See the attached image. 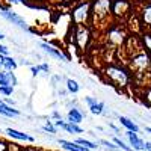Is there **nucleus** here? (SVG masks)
I'll return each instance as SVG.
<instances>
[{"mask_svg": "<svg viewBox=\"0 0 151 151\" xmlns=\"http://www.w3.org/2000/svg\"><path fill=\"white\" fill-rule=\"evenodd\" d=\"M112 0H92V21L91 26H98L100 29L109 27L112 23Z\"/></svg>", "mask_w": 151, "mask_h": 151, "instance_id": "f257e3e1", "label": "nucleus"}, {"mask_svg": "<svg viewBox=\"0 0 151 151\" xmlns=\"http://www.w3.org/2000/svg\"><path fill=\"white\" fill-rule=\"evenodd\" d=\"M103 74L104 77L107 79V82L115 86V88H119V89H122V88H129L130 83H132V74L130 71L122 67V65H118V64H109L104 67L103 70Z\"/></svg>", "mask_w": 151, "mask_h": 151, "instance_id": "f03ea898", "label": "nucleus"}, {"mask_svg": "<svg viewBox=\"0 0 151 151\" xmlns=\"http://www.w3.org/2000/svg\"><path fill=\"white\" fill-rule=\"evenodd\" d=\"M71 21L74 26H91L92 21V2L83 0L71 9Z\"/></svg>", "mask_w": 151, "mask_h": 151, "instance_id": "7ed1b4c3", "label": "nucleus"}, {"mask_svg": "<svg viewBox=\"0 0 151 151\" xmlns=\"http://www.w3.org/2000/svg\"><path fill=\"white\" fill-rule=\"evenodd\" d=\"M92 40L91 26H74L73 27V42L79 52H85Z\"/></svg>", "mask_w": 151, "mask_h": 151, "instance_id": "20e7f679", "label": "nucleus"}, {"mask_svg": "<svg viewBox=\"0 0 151 151\" xmlns=\"http://www.w3.org/2000/svg\"><path fill=\"white\" fill-rule=\"evenodd\" d=\"M129 65H130V70L134 71V74H144L151 67V56L147 50L145 52L139 50V52H136L130 56Z\"/></svg>", "mask_w": 151, "mask_h": 151, "instance_id": "39448f33", "label": "nucleus"}, {"mask_svg": "<svg viewBox=\"0 0 151 151\" xmlns=\"http://www.w3.org/2000/svg\"><path fill=\"white\" fill-rule=\"evenodd\" d=\"M107 42L113 47H122L125 44V41H127V32L124 30V27L118 26V24H113V26L107 27Z\"/></svg>", "mask_w": 151, "mask_h": 151, "instance_id": "423d86ee", "label": "nucleus"}, {"mask_svg": "<svg viewBox=\"0 0 151 151\" xmlns=\"http://www.w3.org/2000/svg\"><path fill=\"white\" fill-rule=\"evenodd\" d=\"M133 2L132 0H112V14L115 20L125 18L132 11Z\"/></svg>", "mask_w": 151, "mask_h": 151, "instance_id": "0eeeda50", "label": "nucleus"}, {"mask_svg": "<svg viewBox=\"0 0 151 151\" xmlns=\"http://www.w3.org/2000/svg\"><path fill=\"white\" fill-rule=\"evenodd\" d=\"M0 15H2L6 21L15 24L17 27H20V29H23V30H27V29H29L26 20H24L21 15H18L17 12H12V11L9 9V6H3L2 3H0Z\"/></svg>", "mask_w": 151, "mask_h": 151, "instance_id": "6e6552de", "label": "nucleus"}, {"mask_svg": "<svg viewBox=\"0 0 151 151\" xmlns=\"http://www.w3.org/2000/svg\"><path fill=\"white\" fill-rule=\"evenodd\" d=\"M40 47L44 50V52L47 53V55H50L52 58H55V59H59V60H62V62H70V58L62 52L60 48H56V47H53L52 44H48V42H41L40 44Z\"/></svg>", "mask_w": 151, "mask_h": 151, "instance_id": "1a4fd4ad", "label": "nucleus"}, {"mask_svg": "<svg viewBox=\"0 0 151 151\" xmlns=\"http://www.w3.org/2000/svg\"><path fill=\"white\" fill-rule=\"evenodd\" d=\"M139 21L141 26L145 29H151V3L142 5L139 11Z\"/></svg>", "mask_w": 151, "mask_h": 151, "instance_id": "9d476101", "label": "nucleus"}, {"mask_svg": "<svg viewBox=\"0 0 151 151\" xmlns=\"http://www.w3.org/2000/svg\"><path fill=\"white\" fill-rule=\"evenodd\" d=\"M127 139H129V142H130V145L133 147V150H136V151H142L144 148H145V142L141 139L139 136H137V133L136 132H132V130H127Z\"/></svg>", "mask_w": 151, "mask_h": 151, "instance_id": "9b49d317", "label": "nucleus"}, {"mask_svg": "<svg viewBox=\"0 0 151 151\" xmlns=\"http://www.w3.org/2000/svg\"><path fill=\"white\" fill-rule=\"evenodd\" d=\"M58 144L64 148V150H67V151H92V150H89V148H86V147L77 144L76 141H74V142H70V141H65V139H59Z\"/></svg>", "mask_w": 151, "mask_h": 151, "instance_id": "f8f14e48", "label": "nucleus"}, {"mask_svg": "<svg viewBox=\"0 0 151 151\" xmlns=\"http://www.w3.org/2000/svg\"><path fill=\"white\" fill-rule=\"evenodd\" d=\"M6 133L12 137V139H17V141H26V142H35V137L27 134V133H23L18 132L15 129H6Z\"/></svg>", "mask_w": 151, "mask_h": 151, "instance_id": "ddd939ff", "label": "nucleus"}, {"mask_svg": "<svg viewBox=\"0 0 151 151\" xmlns=\"http://www.w3.org/2000/svg\"><path fill=\"white\" fill-rule=\"evenodd\" d=\"M0 115H3V116H18L20 115V110L15 109L14 106H9L6 101H3L2 104H0Z\"/></svg>", "mask_w": 151, "mask_h": 151, "instance_id": "4468645a", "label": "nucleus"}, {"mask_svg": "<svg viewBox=\"0 0 151 151\" xmlns=\"http://www.w3.org/2000/svg\"><path fill=\"white\" fill-rule=\"evenodd\" d=\"M68 121L70 122H76V124H80L83 121V113L79 107H71L68 110Z\"/></svg>", "mask_w": 151, "mask_h": 151, "instance_id": "2eb2a0df", "label": "nucleus"}, {"mask_svg": "<svg viewBox=\"0 0 151 151\" xmlns=\"http://www.w3.org/2000/svg\"><path fill=\"white\" fill-rule=\"evenodd\" d=\"M118 121H119V124L124 125V127L127 129V130H132V132L139 133V127H137V124H136L134 121H132L130 118H127V116H119Z\"/></svg>", "mask_w": 151, "mask_h": 151, "instance_id": "dca6fc26", "label": "nucleus"}, {"mask_svg": "<svg viewBox=\"0 0 151 151\" xmlns=\"http://www.w3.org/2000/svg\"><path fill=\"white\" fill-rule=\"evenodd\" d=\"M18 67L17 60L11 56H3V70H8V71H15Z\"/></svg>", "mask_w": 151, "mask_h": 151, "instance_id": "f3484780", "label": "nucleus"}, {"mask_svg": "<svg viewBox=\"0 0 151 151\" xmlns=\"http://www.w3.org/2000/svg\"><path fill=\"white\" fill-rule=\"evenodd\" d=\"M64 130L65 132H68V133H71V134H77V133H83V129L80 127L79 124H76V122H65V125H64Z\"/></svg>", "mask_w": 151, "mask_h": 151, "instance_id": "a211bd4d", "label": "nucleus"}, {"mask_svg": "<svg viewBox=\"0 0 151 151\" xmlns=\"http://www.w3.org/2000/svg\"><path fill=\"white\" fill-rule=\"evenodd\" d=\"M67 91L70 94H77L80 91V85L74 79H67Z\"/></svg>", "mask_w": 151, "mask_h": 151, "instance_id": "6ab92c4d", "label": "nucleus"}, {"mask_svg": "<svg viewBox=\"0 0 151 151\" xmlns=\"http://www.w3.org/2000/svg\"><path fill=\"white\" fill-rule=\"evenodd\" d=\"M89 112L94 115H103L104 113V103L103 101H97L95 104L89 106Z\"/></svg>", "mask_w": 151, "mask_h": 151, "instance_id": "aec40b11", "label": "nucleus"}, {"mask_svg": "<svg viewBox=\"0 0 151 151\" xmlns=\"http://www.w3.org/2000/svg\"><path fill=\"white\" fill-rule=\"evenodd\" d=\"M142 47L151 55V33H144L142 35Z\"/></svg>", "mask_w": 151, "mask_h": 151, "instance_id": "412c9836", "label": "nucleus"}, {"mask_svg": "<svg viewBox=\"0 0 151 151\" xmlns=\"http://www.w3.org/2000/svg\"><path fill=\"white\" fill-rule=\"evenodd\" d=\"M0 86H12L6 70H0Z\"/></svg>", "mask_w": 151, "mask_h": 151, "instance_id": "4be33fe9", "label": "nucleus"}, {"mask_svg": "<svg viewBox=\"0 0 151 151\" xmlns=\"http://www.w3.org/2000/svg\"><path fill=\"white\" fill-rule=\"evenodd\" d=\"M76 142L80 144V145H83V147H86V148H89V150H95V148L98 147L95 142H91V141H88V139H83V137H77V139H76Z\"/></svg>", "mask_w": 151, "mask_h": 151, "instance_id": "5701e85b", "label": "nucleus"}, {"mask_svg": "<svg viewBox=\"0 0 151 151\" xmlns=\"http://www.w3.org/2000/svg\"><path fill=\"white\" fill-rule=\"evenodd\" d=\"M112 141H113V142H115V144H116V145H118V147H119L121 150H124V151H133V147H129L127 144H124V141H121V139H119V137H116V136H115V137H113V139H112Z\"/></svg>", "mask_w": 151, "mask_h": 151, "instance_id": "b1692460", "label": "nucleus"}, {"mask_svg": "<svg viewBox=\"0 0 151 151\" xmlns=\"http://www.w3.org/2000/svg\"><path fill=\"white\" fill-rule=\"evenodd\" d=\"M100 144H101L103 147H106L107 150H110V151H115V150H116V147H118L113 141L110 142V141H106V139H101V141H100Z\"/></svg>", "mask_w": 151, "mask_h": 151, "instance_id": "393cba45", "label": "nucleus"}, {"mask_svg": "<svg viewBox=\"0 0 151 151\" xmlns=\"http://www.w3.org/2000/svg\"><path fill=\"white\" fill-rule=\"evenodd\" d=\"M42 130L47 132V133H50V134H55V133H56V127H55V125L50 122V121H47V122L42 125Z\"/></svg>", "mask_w": 151, "mask_h": 151, "instance_id": "a878e982", "label": "nucleus"}, {"mask_svg": "<svg viewBox=\"0 0 151 151\" xmlns=\"http://www.w3.org/2000/svg\"><path fill=\"white\" fill-rule=\"evenodd\" d=\"M14 92V86H0V94L5 95V97H9Z\"/></svg>", "mask_w": 151, "mask_h": 151, "instance_id": "bb28decb", "label": "nucleus"}, {"mask_svg": "<svg viewBox=\"0 0 151 151\" xmlns=\"http://www.w3.org/2000/svg\"><path fill=\"white\" fill-rule=\"evenodd\" d=\"M42 70H41V67L40 65H30V73H32V76L33 77H36L38 74H40Z\"/></svg>", "mask_w": 151, "mask_h": 151, "instance_id": "cd10ccee", "label": "nucleus"}, {"mask_svg": "<svg viewBox=\"0 0 151 151\" xmlns=\"http://www.w3.org/2000/svg\"><path fill=\"white\" fill-rule=\"evenodd\" d=\"M0 55L2 56H9V48L3 44H0Z\"/></svg>", "mask_w": 151, "mask_h": 151, "instance_id": "c85d7f7f", "label": "nucleus"}, {"mask_svg": "<svg viewBox=\"0 0 151 151\" xmlns=\"http://www.w3.org/2000/svg\"><path fill=\"white\" fill-rule=\"evenodd\" d=\"M0 151H9V144L3 139H0Z\"/></svg>", "mask_w": 151, "mask_h": 151, "instance_id": "c756f323", "label": "nucleus"}, {"mask_svg": "<svg viewBox=\"0 0 151 151\" xmlns=\"http://www.w3.org/2000/svg\"><path fill=\"white\" fill-rule=\"evenodd\" d=\"M85 103H86L88 106H92V104H95V103H97V100H95V98H92V97H85Z\"/></svg>", "mask_w": 151, "mask_h": 151, "instance_id": "7c9ffc66", "label": "nucleus"}, {"mask_svg": "<svg viewBox=\"0 0 151 151\" xmlns=\"http://www.w3.org/2000/svg\"><path fill=\"white\" fill-rule=\"evenodd\" d=\"M9 5H24L26 3V0H8Z\"/></svg>", "mask_w": 151, "mask_h": 151, "instance_id": "2f4dec72", "label": "nucleus"}, {"mask_svg": "<svg viewBox=\"0 0 151 151\" xmlns=\"http://www.w3.org/2000/svg\"><path fill=\"white\" fill-rule=\"evenodd\" d=\"M40 67H41L42 73H50V67H48V64H40Z\"/></svg>", "mask_w": 151, "mask_h": 151, "instance_id": "473e14b6", "label": "nucleus"}, {"mask_svg": "<svg viewBox=\"0 0 151 151\" xmlns=\"http://www.w3.org/2000/svg\"><path fill=\"white\" fill-rule=\"evenodd\" d=\"M52 116H53V118H56V119H60V113H59L58 110H55V112L52 113Z\"/></svg>", "mask_w": 151, "mask_h": 151, "instance_id": "72a5a7b5", "label": "nucleus"}, {"mask_svg": "<svg viewBox=\"0 0 151 151\" xmlns=\"http://www.w3.org/2000/svg\"><path fill=\"white\" fill-rule=\"evenodd\" d=\"M21 151H44V150H40V148H23Z\"/></svg>", "mask_w": 151, "mask_h": 151, "instance_id": "f704fd0d", "label": "nucleus"}, {"mask_svg": "<svg viewBox=\"0 0 151 151\" xmlns=\"http://www.w3.org/2000/svg\"><path fill=\"white\" fill-rule=\"evenodd\" d=\"M5 101H6V103H8L9 106H15V101H14V100H11V98H6Z\"/></svg>", "mask_w": 151, "mask_h": 151, "instance_id": "c9c22d12", "label": "nucleus"}, {"mask_svg": "<svg viewBox=\"0 0 151 151\" xmlns=\"http://www.w3.org/2000/svg\"><path fill=\"white\" fill-rule=\"evenodd\" d=\"M145 151H151V142H145Z\"/></svg>", "mask_w": 151, "mask_h": 151, "instance_id": "e433bc0d", "label": "nucleus"}, {"mask_svg": "<svg viewBox=\"0 0 151 151\" xmlns=\"http://www.w3.org/2000/svg\"><path fill=\"white\" fill-rule=\"evenodd\" d=\"M58 2H60V3H71V2H74V0H58Z\"/></svg>", "mask_w": 151, "mask_h": 151, "instance_id": "4c0bfd02", "label": "nucleus"}, {"mask_svg": "<svg viewBox=\"0 0 151 151\" xmlns=\"http://www.w3.org/2000/svg\"><path fill=\"white\" fill-rule=\"evenodd\" d=\"M2 68H3V56L0 55V70H2Z\"/></svg>", "mask_w": 151, "mask_h": 151, "instance_id": "58836bf2", "label": "nucleus"}, {"mask_svg": "<svg viewBox=\"0 0 151 151\" xmlns=\"http://www.w3.org/2000/svg\"><path fill=\"white\" fill-rule=\"evenodd\" d=\"M109 127H110V129H113L115 132H118V127H116V125H113V124H109Z\"/></svg>", "mask_w": 151, "mask_h": 151, "instance_id": "ea45409f", "label": "nucleus"}, {"mask_svg": "<svg viewBox=\"0 0 151 151\" xmlns=\"http://www.w3.org/2000/svg\"><path fill=\"white\" fill-rule=\"evenodd\" d=\"M5 38H6V36H5V35H3L2 32H0V41H3V40H5Z\"/></svg>", "mask_w": 151, "mask_h": 151, "instance_id": "a19ab883", "label": "nucleus"}, {"mask_svg": "<svg viewBox=\"0 0 151 151\" xmlns=\"http://www.w3.org/2000/svg\"><path fill=\"white\" fill-rule=\"evenodd\" d=\"M133 3H141V2H144V0H132Z\"/></svg>", "mask_w": 151, "mask_h": 151, "instance_id": "79ce46f5", "label": "nucleus"}, {"mask_svg": "<svg viewBox=\"0 0 151 151\" xmlns=\"http://www.w3.org/2000/svg\"><path fill=\"white\" fill-rule=\"evenodd\" d=\"M145 130H147L148 133H151V127H145Z\"/></svg>", "mask_w": 151, "mask_h": 151, "instance_id": "37998d69", "label": "nucleus"}, {"mask_svg": "<svg viewBox=\"0 0 151 151\" xmlns=\"http://www.w3.org/2000/svg\"><path fill=\"white\" fill-rule=\"evenodd\" d=\"M142 151H145V150H142Z\"/></svg>", "mask_w": 151, "mask_h": 151, "instance_id": "c03bdc74", "label": "nucleus"}]
</instances>
